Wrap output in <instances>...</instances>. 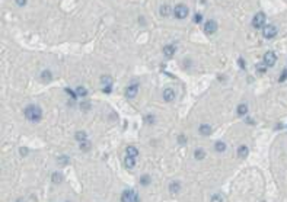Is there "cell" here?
Returning a JSON list of instances; mask_svg holds the SVG:
<instances>
[{
    "label": "cell",
    "mask_w": 287,
    "mask_h": 202,
    "mask_svg": "<svg viewBox=\"0 0 287 202\" xmlns=\"http://www.w3.org/2000/svg\"><path fill=\"white\" fill-rule=\"evenodd\" d=\"M74 138H76V141H79V143H83V141H88V134H86L85 131H77V132L74 134Z\"/></svg>",
    "instance_id": "15"
},
{
    "label": "cell",
    "mask_w": 287,
    "mask_h": 202,
    "mask_svg": "<svg viewBox=\"0 0 287 202\" xmlns=\"http://www.w3.org/2000/svg\"><path fill=\"white\" fill-rule=\"evenodd\" d=\"M76 95L83 97V96L88 95V90H86V87H85V86H77V87H76Z\"/></svg>",
    "instance_id": "25"
},
{
    "label": "cell",
    "mask_w": 287,
    "mask_h": 202,
    "mask_svg": "<svg viewBox=\"0 0 287 202\" xmlns=\"http://www.w3.org/2000/svg\"><path fill=\"white\" fill-rule=\"evenodd\" d=\"M194 159L195 160H204L206 159V151L203 149H197L194 151Z\"/></svg>",
    "instance_id": "20"
},
{
    "label": "cell",
    "mask_w": 287,
    "mask_h": 202,
    "mask_svg": "<svg viewBox=\"0 0 287 202\" xmlns=\"http://www.w3.org/2000/svg\"><path fill=\"white\" fill-rule=\"evenodd\" d=\"M63 179H64V176H63V173H60V172H54L53 174H51V180H53V183H55V185L63 183Z\"/></svg>",
    "instance_id": "12"
},
{
    "label": "cell",
    "mask_w": 287,
    "mask_h": 202,
    "mask_svg": "<svg viewBox=\"0 0 287 202\" xmlns=\"http://www.w3.org/2000/svg\"><path fill=\"white\" fill-rule=\"evenodd\" d=\"M287 79V68H284L283 72H281V74H280V79H278V82H284Z\"/></svg>",
    "instance_id": "31"
},
{
    "label": "cell",
    "mask_w": 287,
    "mask_h": 202,
    "mask_svg": "<svg viewBox=\"0 0 287 202\" xmlns=\"http://www.w3.org/2000/svg\"><path fill=\"white\" fill-rule=\"evenodd\" d=\"M16 202H25V199H24V198H19V199H18Z\"/></svg>",
    "instance_id": "39"
},
{
    "label": "cell",
    "mask_w": 287,
    "mask_h": 202,
    "mask_svg": "<svg viewBox=\"0 0 287 202\" xmlns=\"http://www.w3.org/2000/svg\"><path fill=\"white\" fill-rule=\"evenodd\" d=\"M159 12H160L162 16H169V15H171V6H168V5H163V6H160Z\"/></svg>",
    "instance_id": "24"
},
{
    "label": "cell",
    "mask_w": 287,
    "mask_h": 202,
    "mask_svg": "<svg viewBox=\"0 0 287 202\" xmlns=\"http://www.w3.org/2000/svg\"><path fill=\"white\" fill-rule=\"evenodd\" d=\"M238 63H239L240 68H246V67H245V60H244V58H239V61H238Z\"/></svg>",
    "instance_id": "37"
},
{
    "label": "cell",
    "mask_w": 287,
    "mask_h": 202,
    "mask_svg": "<svg viewBox=\"0 0 287 202\" xmlns=\"http://www.w3.org/2000/svg\"><path fill=\"white\" fill-rule=\"evenodd\" d=\"M226 143H223V141H217V143L214 144V150L217 151V153H223V151H226Z\"/></svg>",
    "instance_id": "21"
},
{
    "label": "cell",
    "mask_w": 287,
    "mask_h": 202,
    "mask_svg": "<svg viewBox=\"0 0 287 202\" xmlns=\"http://www.w3.org/2000/svg\"><path fill=\"white\" fill-rule=\"evenodd\" d=\"M264 24H265V15L262 12H258L252 19V26L255 29H261V28H264Z\"/></svg>",
    "instance_id": "4"
},
{
    "label": "cell",
    "mask_w": 287,
    "mask_h": 202,
    "mask_svg": "<svg viewBox=\"0 0 287 202\" xmlns=\"http://www.w3.org/2000/svg\"><path fill=\"white\" fill-rule=\"evenodd\" d=\"M41 80L42 82H45V83H48V82H51V79H53V73L50 72V70H42L41 73Z\"/></svg>",
    "instance_id": "14"
},
{
    "label": "cell",
    "mask_w": 287,
    "mask_h": 202,
    "mask_svg": "<svg viewBox=\"0 0 287 202\" xmlns=\"http://www.w3.org/2000/svg\"><path fill=\"white\" fill-rule=\"evenodd\" d=\"M150 180H152V179H150L149 174H142V176H140V183L143 185V186H147V185L150 183Z\"/></svg>",
    "instance_id": "26"
},
{
    "label": "cell",
    "mask_w": 287,
    "mask_h": 202,
    "mask_svg": "<svg viewBox=\"0 0 287 202\" xmlns=\"http://www.w3.org/2000/svg\"><path fill=\"white\" fill-rule=\"evenodd\" d=\"M236 112H238L239 116H245L246 113H248V105L246 103H240L239 106H238V109H236Z\"/></svg>",
    "instance_id": "19"
},
{
    "label": "cell",
    "mask_w": 287,
    "mask_h": 202,
    "mask_svg": "<svg viewBox=\"0 0 287 202\" xmlns=\"http://www.w3.org/2000/svg\"><path fill=\"white\" fill-rule=\"evenodd\" d=\"M262 35H264V38H267V39L274 38V36L277 35V28H275L274 25H264Z\"/></svg>",
    "instance_id": "5"
},
{
    "label": "cell",
    "mask_w": 287,
    "mask_h": 202,
    "mask_svg": "<svg viewBox=\"0 0 287 202\" xmlns=\"http://www.w3.org/2000/svg\"><path fill=\"white\" fill-rule=\"evenodd\" d=\"M179 190H181V183L178 182V180H175V182H172V183L169 185V192H171V193L176 195Z\"/></svg>",
    "instance_id": "13"
},
{
    "label": "cell",
    "mask_w": 287,
    "mask_h": 202,
    "mask_svg": "<svg viewBox=\"0 0 287 202\" xmlns=\"http://www.w3.org/2000/svg\"><path fill=\"white\" fill-rule=\"evenodd\" d=\"M126 151H127V156H130V157H137L138 156V149L137 147H134V145H128L126 149Z\"/></svg>",
    "instance_id": "17"
},
{
    "label": "cell",
    "mask_w": 287,
    "mask_h": 202,
    "mask_svg": "<svg viewBox=\"0 0 287 202\" xmlns=\"http://www.w3.org/2000/svg\"><path fill=\"white\" fill-rule=\"evenodd\" d=\"M203 20V16H201V13H195V16H194V22L195 24H200Z\"/></svg>",
    "instance_id": "32"
},
{
    "label": "cell",
    "mask_w": 287,
    "mask_h": 202,
    "mask_svg": "<svg viewBox=\"0 0 287 202\" xmlns=\"http://www.w3.org/2000/svg\"><path fill=\"white\" fill-rule=\"evenodd\" d=\"M204 32L207 34V35H213V34H216L217 32V24H216L214 20H207L206 24H204Z\"/></svg>",
    "instance_id": "7"
},
{
    "label": "cell",
    "mask_w": 287,
    "mask_h": 202,
    "mask_svg": "<svg viewBox=\"0 0 287 202\" xmlns=\"http://www.w3.org/2000/svg\"><path fill=\"white\" fill-rule=\"evenodd\" d=\"M211 202H223V198L219 193H214V195L211 196Z\"/></svg>",
    "instance_id": "29"
},
{
    "label": "cell",
    "mask_w": 287,
    "mask_h": 202,
    "mask_svg": "<svg viewBox=\"0 0 287 202\" xmlns=\"http://www.w3.org/2000/svg\"><path fill=\"white\" fill-rule=\"evenodd\" d=\"M25 118L31 122H40L42 118V111L36 105H28L25 108Z\"/></svg>",
    "instance_id": "1"
},
{
    "label": "cell",
    "mask_w": 287,
    "mask_h": 202,
    "mask_svg": "<svg viewBox=\"0 0 287 202\" xmlns=\"http://www.w3.org/2000/svg\"><path fill=\"white\" fill-rule=\"evenodd\" d=\"M144 121H146L149 125H153L155 124V116H153V115H147V116L144 118Z\"/></svg>",
    "instance_id": "30"
},
{
    "label": "cell",
    "mask_w": 287,
    "mask_h": 202,
    "mask_svg": "<svg viewBox=\"0 0 287 202\" xmlns=\"http://www.w3.org/2000/svg\"><path fill=\"white\" fill-rule=\"evenodd\" d=\"M101 84H104V86H109V84H112V77L108 76V74L101 76Z\"/></svg>",
    "instance_id": "22"
},
{
    "label": "cell",
    "mask_w": 287,
    "mask_h": 202,
    "mask_svg": "<svg viewBox=\"0 0 287 202\" xmlns=\"http://www.w3.org/2000/svg\"><path fill=\"white\" fill-rule=\"evenodd\" d=\"M21 153H22V156L28 154V150H26V147H22V149H21Z\"/></svg>",
    "instance_id": "38"
},
{
    "label": "cell",
    "mask_w": 287,
    "mask_h": 202,
    "mask_svg": "<svg viewBox=\"0 0 287 202\" xmlns=\"http://www.w3.org/2000/svg\"><path fill=\"white\" fill-rule=\"evenodd\" d=\"M264 65H265V64H264ZM264 65H262V64H258V65H257L258 73H265V70H267V68H265Z\"/></svg>",
    "instance_id": "34"
},
{
    "label": "cell",
    "mask_w": 287,
    "mask_h": 202,
    "mask_svg": "<svg viewBox=\"0 0 287 202\" xmlns=\"http://www.w3.org/2000/svg\"><path fill=\"white\" fill-rule=\"evenodd\" d=\"M15 2H16V5H18V6H21V7H24L25 5L28 3V0H15Z\"/></svg>",
    "instance_id": "33"
},
{
    "label": "cell",
    "mask_w": 287,
    "mask_h": 202,
    "mask_svg": "<svg viewBox=\"0 0 287 202\" xmlns=\"http://www.w3.org/2000/svg\"><path fill=\"white\" fill-rule=\"evenodd\" d=\"M174 13H175V18H176V19H185L187 16H188L190 10H188V7H187L185 5L179 3V5H176V6H175Z\"/></svg>",
    "instance_id": "3"
},
{
    "label": "cell",
    "mask_w": 287,
    "mask_h": 202,
    "mask_svg": "<svg viewBox=\"0 0 287 202\" xmlns=\"http://www.w3.org/2000/svg\"><path fill=\"white\" fill-rule=\"evenodd\" d=\"M67 163H69V156H60L59 157V164L60 166H66Z\"/></svg>",
    "instance_id": "27"
},
{
    "label": "cell",
    "mask_w": 287,
    "mask_h": 202,
    "mask_svg": "<svg viewBox=\"0 0 287 202\" xmlns=\"http://www.w3.org/2000/svg\"><path fill=\"white\" fill-rule=\"evenodd\" d=\"M121 202H140L137 192H134L133 189H127L121 193Z\"/></svg>",
    "instance_id": "2"
},
{
    "label": "cell",
    "mask_w": 287,
    "mask_h": 202,
    "mask_svg": "<svg viewBox=\"0 0 287 202\" xmlns=\"http://www.w3.org/2000/svg\"><path fill=\"white\" fill-rule=\"evenodd\" d=\"M80 150H82V151H89L90 150V143L89 141H83V143H80Z\"/></svg>",
    "instance_id": "28"
},
{
    "label": "cell",
    "mask_w": 287,
    "mask_h": 202,
    "mask_svg": "<svg viewBox=\"0 0 287 202\" xmlns=\"http://www.w3.org/2000/svg\"><path fill=\"white\" fill-rule=\"evenodd\" d=\"M175 51H176V48H175V45H172V44H168V45L163 47V55H165L166 58H172L175 55Z\"/></svg>",
    "instance_id": "9"
},
{
    "label": "cell",
    "mask_w": 287,
    "mask_h": 202,
    "mask_svg": "<svg viewBox=\"0 0 287 202\" xmlns=\"http://www.w3.org/2000/svg\"><path fill=\"white\" fill-rule=\"evenodd\" d=\"M111 89H112V84H109V86H104V93H111Z\"/></svg>",
    "instance_id": "36"
},
{
    "label": "cell",
    "mask_w": 287,
    "mask_h": 202,
    "mask_svg": "<svg viewBox=\"0 0 287 202\" xmlns=\"http://www.w3.org/2000/svg\"><path fill=\"white\" fill-rule=\"evenodd\" d=\"M248 154H249V149L246 145H240L239 149H238V156H239L240 159H246Z\"/></svg>",
    "instance_id": "16"
},
{
    "label": "cell",
    "mask_w": 287,
    "mask_h": 202,
    "mask_svg": "<svg viewBox=\"0 0 287 202\" xmlns=\"http://www.w3.org/2000/svg\"><path fill=\"white\" fill-rule=\"evenodd\" d=\"M137 92H138V86H137V84H130V86L126 89V96L128 97V99H133V97H136Z\"/></svg>",
    "instance_id": "11"
},
{
    "label": "cell",
    "mask_w": 287,
    "mask_h": 202,
    "mask_svg": "<svg viewBox=\"0 0 287 202\" xmlns=\"http://www.w3.org/2000/svg\"><path fill=\"white\" fill-rule=\"evenodd\" d=\"M198 132H200V135H203V137H209L210 134L213 132V128H211V125H209V124H201L200 128H198Z\"/></svg>",
    "instance_id": "8"
},
{
    "label": "cell",
    "mask_w": 287,
    "mask_h": 202,
    "mask_svg": "<svg viewBox=\"0 0 287 202\" xmlns=\"http://www.w3.org/2000/svg\"><path fill=\"white\" fill-rule=\"evenodd\" d=\"M275 61H277V55H275V53H273V51H267V53L264 54V64L267 65V67H273V65L275 64Z\"/></svg>",
    "instance_id": "6"
},
{
    "label": "cell",
    "mask_w": 287,
    "mask_h": 202,
    "mask_svg": "<svg viewBox=\"0 0 287 202\" xmlns=\"http://www.w3.org/2000/svg\"><path fill=\"white\" fill-rule=\"evenodd\" d=\"M79 108L83 111V112H88L90 108H92V105H90V102L89 101H82L80 103H79Z\"/></svg>",
    "instance_id": "23"
},
{
    "label": "cell",
    "mask_w": 287,
    "mask_h": 202,
    "mask_svg": "<svg viewBox=\"0 0 287 202\" xmlns=\"http://www.w3.org/2000/svg\"><path fill=\"white\" fill-rule=\"evenodd\" d=\"M178 143H179V144H185L187 143L185 135H179V137H178Z\"/></svg>",
    "instance_id": "35"
},
{
    "label": "cell",
    "mask_w": 287,
    "mask_h": 202,
    "mask_svg": "<svg viewBox=\"0 0 287 202\" xmlns=\"http://www.w3.org/2000/svg\"><path fill=\"white\" fill-rule=\"evenodd\" d=\"M175 90L171 89V87H168V89L163 90V101L165 102H174L175 101Z\"/></svg>",
    "instance_id": "10"
},
{
    "label": "cell",
    "mask_w": 287,
    "mask_h": 202,
    "mask_svg": "<svg viewBox=\"0 0 287 202\" xmlns=\"http://www.w3.org/2000/svg\"><path fill=\"white\" fill-rule=\"evenodd\" d=\"M124 166H126L127 169H133V167L136 166V159H134V157H130V156H127L126 159H124Z\"/></svg>",
    "instance_id": "18"
}]
</instances>
